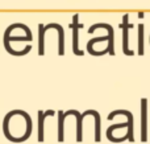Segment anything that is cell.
Listing matches in <instances>:
<instances>
[{"mask_svg":"<svg viewBox=\"0 0 150 144\" xmlns=\"http://www.w3.org/2000/svg\"><path fill=\"white\" fill-rule=\"evenodd\" d=\"M3 132L9 142L23 143L32 134V119L23 110H13L4 116Z\"/></svg>","mask_w":150,"mask_h":144,"instance_id":"1","label":"cell"},{"mask_svg":"<svg viewBox=\"0 0 150 144\" xmlns=\"http://www.w3.org/2000/svg\"><path fill=\"white\" fill-rule=\"evenodd\" d=\"M132 26H133L132 24H129V15L125 13L124 17H122V24H120V28L122 29V34H124V37H122V50H124V53L127 56L134 54V52L130 50L129 46H128V34H129V29Z\"/></svg>","mask_w":150,"mask_h":144,"instance_id":"2","label":"cell"},{"mask_svg":"<svg viewBox=\"0 0 150 144\" xmlns=\"http://www.w3.org/2000/svg\"><path fill=\"white\" fill-rule=\"evenodd\" d=\"M78 20H79V15L75 13L73 17V24H70V28L73 29V52L76 56H84V52L79 50V48H78V31L83 28V24H79Z\"/></svg>","mask_w":150,"mask_h":144,"instance_id":"3","label":"cell"},{"mask_svg":"<svg viewBox=\"0 0 150 144\" xmlns=\"http://www.w3.org/2000/svg\"><path fill=\"white\" fill-rule=\"evenodd\" d=\"M98 28H105L108 31V53L111 56H115V34H113V28H112L109 24H105V23H99V24H95L92 25L90 29H88V33H92L95 29Z\"/></svg>","mask_w":150,"mask_h":144,"instance_id":"4","label":"cell"},{"mask_svg":"<svg viewBox=\"0 0 150 144\" xmlns=\"http://www.w3.org/2000/svg\"><path fill=\"white\" fill-rule=\"evenodd\" d=\"M57 23H50L47 25L38 24V56L45 54V31L50 28H54Z\"/></svg>","mask_w":150,"mask_h":144,"instance_id":"5","label":"cell"},{"mask_svg":"<svg viewBox=\"0 0 150 144\" xmlns=\"http://www.w3.org/2000/svg\"><path fill=\"white\" fill-rule=\"evenodd\" d=\"M54 115V111L53 110H47V111H38V142L42 143L44 142V122L46 116Z\"/></svg>","mask_w":150,"mask_h":144,"instance_id":"6","label":"cell"},{"mask_svg":"<svg viewBox=\"0 0 150 144\" xmlns=\"http://www.w3.org/2000/svg\"><path fill=\"white\" fill-rule=\"evenodd\" d=\"M90 114L95 116V142H100V115L98 111L87 110Z\"/></svg>","mask_w":150,"mask_h":144,"instance_id":"7","label":"cell"},{"mask_svg":"<svg viewBox=\"0 0 150 144\" xmlns=\"http://www.w3.org/2000/svg\"><path fill=\"white\" fill-rule=\"evenodd\" d=\"M58 142L62 143L63 140H65V138H63V123H65V113H62V111H58Z\"/></svg>","mask_w":150,"mask_h":144,"instance_id":"8","label":"cell"},{"mask_svg":"<svg viewBox=\"0 0 150 144\" xmlns=\"http://www.w3.org/2000/svg\"><path fill=\"white\" fill-rule=\"evenodd\" d=\"M146 103L148 101L142 99V142H146Z\"/></svg>","mask_w":150,"mask_h":144,"instance_id":"9","label":"cell"},{"mask_svg":"<svg viewBox=\"0 0 150 144\" xmlns=\"http://www.w3.org/2000/svg\"><path fill=\"white\" fill-rule=\"evenodd\" d=\"M138 54H144V24H138Z\"/></svg>","mask_w":150,"mask_h":144,"instance_id":"10","label":"cell"},{"mask_svg":"<svg viewBox=\"0 0 150 144\" xmlns=\"http://www.w3.org/2000/svg\"><path fill=\"white\" fill-rule=\"evenodd\" d=\"M138 17H140V19H141V17H144V13H142V12H140V13H138Z\"/></svg>","mask_w":150,"mask_h":144,"instance_id":"11","label":"cell"}]
</instances>
